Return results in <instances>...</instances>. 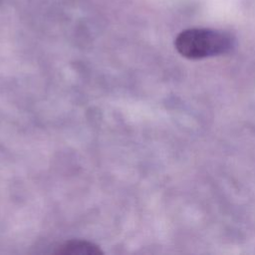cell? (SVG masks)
Masks as SVG:
<instances>
[{
	"mask_svg": "<svg viewBox=\"0 0 255 255\" xmlns=\"http://www.w3.org/2000/svg\"><path fill=\"white\" fill-rule=\"evenodd\" d=\"M232 37L222 31L191 28L180 32L174 41L177 52L187 59H203L229 52L233 47Z\"/></svg>",
	"mask_w": 255,
	"mask_h": 255,
	"instance_id": "1",
	"label": "cell"
},
{
	"mask_svg": "<svg viewBox=\"0 0 255 255\" xmlns=\"http://www.w3.org/2000/svg\"><path fill=\"white\" fill-rule=\"evenodd\" d=\"M56 253L61 255H101L103 251L95 243L86 240H71L61 245Z\"/></svg>",
	"mask_w": 255,
	"mask_h": 255,
	"instance_id": "2",
	"label": "cell"
}]
</instances>
